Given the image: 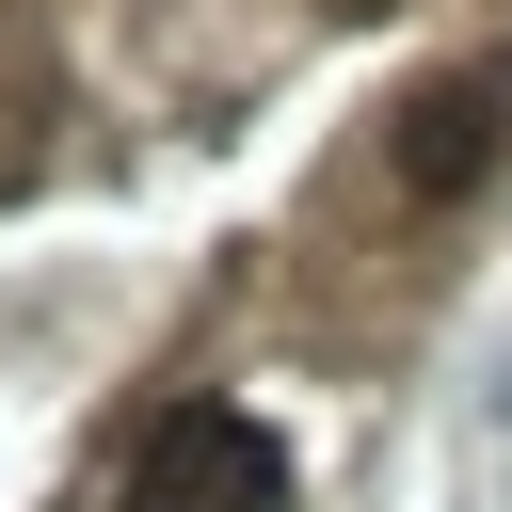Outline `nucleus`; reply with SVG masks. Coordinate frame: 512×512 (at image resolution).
I'll return each instance as SVG.
<instances>
[{
	"instance_id": "f03ea898",
	"label": "nucleus",
	"mask_w": 512,
	"mask_h": 512,
	"mask_svg": "<svg viewBox=\"0 0 512 512\" xmlns=\"http://www.w3.org/2000/svg\"><path fill=\"white\" fill-rule=\"evenodd\" d=\"M512 144V64H448L400 96V192H480Z\"/></svg>"
},
{
	"instance_id": "f257e3e1",
	"label": "nucleus",
	"mask_w": 512,
	"mask_h": 512,
	"mask_svg": "<svg viewBox=\"0 0 512 512\" xmlns=\"http://www.w3.org/2000/svg\"><path fill=\"white\" fill-rule=\"evenodd\" d=\"M128 512H288V448H272V416H240V400H192V416L144 448Z\"/></svg>"
},
{
	"instance_id": "7ed1b4c3",
	"label": "nucleus",
	"mask_w": 512,
	"mask_h": 512,
	"mask_svg": "<svg viewBox=\"0 0 512 512\" xmlns=\"http://www.w3.org/2000/svg\"><path fill=\"white\" fill-rule=\"evenodd\" d=\"M16 192H32V128L0 112V208H16Z\"/></svg>"
}]
</instances>
